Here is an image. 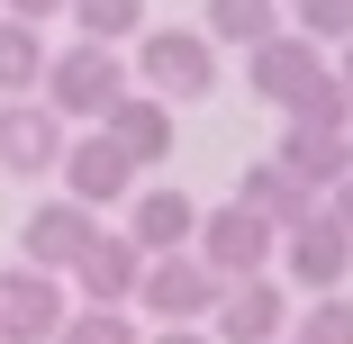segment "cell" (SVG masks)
Here are the masks:
<instances>
[{
  "label": "cell",
  "instance_id": "1",
  "mask_svg": "<svg viewBox=\"0 0 353 344\" xmlns=\"http://www.w3.org/2000/svg\"><path fill=\"white\" fill-rule=\"evenodd\" d=\"M136 73L154 100H218V37L208 28H145L136 37Z\"/></svg>",
  "mask_w": 353,
  "mask_h": 344
},
{
  "label": "cell",
  "instance_id": "2",
  "mask_svg": "<svg viewBox=\"0 0 353 344\" xmlns=\"http://www.w3.org/2000/svg\"><path fill=\"white\" fill-rule=\"evenodd\" d=\"M46 109H63V118H109L118 100H127V63H118V45H91V37H73L63 54H46Z\"/></svg>",
  "mask_w": 353,
  "mask_h": 344
},
{
  "label": "cell",
  "instance_id": "3",
  "mask_svg": "<svg viewBox=\"0 0 353 344\" xmlns=\"http://www.w3.org/2000/svg\"><path fill=\"white\" fill-rule=\"evenodd\" d=\"M245 82H254V100H272L281 118H290L308 91H326V82H335V63H326V45H317V37L281 28V37H263V45L245 54Z\"/></svg>",
  "mask_w": 353,
  "mask_h": 344
},
{
  "label": "cell",
  "instance_id": "4",
  "mask_svg": "<svg viewBox=\"0 0 353 344\" xmlns=\"http://www.w3.org/2000/svg\"><path fill=\"white\" fill-rule=\"evenodd\" d=\"M190 254L218 272V281H254V272H272V254H281V227L263 209H245V199H227V209L199 218V245Z\"/></svg>",
  "mask_w": 353,
  "mask_h": 344
},
{
  "label": "cell",
  "instance_id": "5",
  "mask_svg": "<svg viewBox=\"0 0 353 344\" xmlns=\"http://www.w3.org/2000/svg\"><path fill=\"white\" fill-rule=\"evenodd\" d=\"M63 109H46V100H0V172L10 181H46V172H63Z\"/></svg>",
  "mask_w": 353,
  "mask_h": 344
},
{
  "label": "cell",
  "instance_id": "6",
  "mask_svg": "<svg viewBox=\"0 0 353 344\" xmlns=\"http://www.w3.org/2000/svg\"><path fill=\"white\" fill-rule=\"evenodd\" d=\"M218 272H208L199 254H154L145 263V281H136V308L163 317V326H190V317H218Z\"/></svg>",
  "mask_w": 353,
  "mask_h": 344
},
{
  "label": "cell",
  "instance_id": "7",
  "mask_svg": "<svg viewBox=\"0 0 353 344\" xmlns=\"http://www.w3.org/2000/svg\"><path fill=\"white\" fill-rule=\"evenodd\" d=\"M63 272H37V263H10L0 272V344H54L63 335Z\"/></svg>",
  "mask_w": 353,
  "mask_h": 344
},
{
  "label": "cell",
  "instance_id": "8",
  "mask_svg": "<svg viewBox=\"0 0 353 344\" xmlns=\"http://www.w3.org/2000/svg\"><path fill=\"white\" fill-rule=\"evenodd\" d=\"M91 245H100V209H82V199H37L19 227V263L37 272H73Z\"/></svg>",
  "mask_w": 353,
  "mask_h": 344
},
{
  "label": "cell",
  "instance_id": "9",
  "mask_svg": "<svg viewBox=\"0 0 353 344\" xmlns=\"http://www.w3.org/2000/svg\"><path fill=\"white\" fill-rule=\"evenodd\" d=\"M344 272H353V236L317 209V218H299L290 236H281V281L290 290H308V299H326V290H344Z\"/></svg>",
  "mask_w": 353,
  "mask_h": 344
},
{
  "label": "cell",
  "instance_id": "10",
  "mask_svg": "<svg viewBox=\"0 0 353 344\" xmlns=\"http://www.w3.org/2000/svg\"><path fill=\"white\" fill-rule=\"evenodd\" d=\"M127 190H136V154L118 145L109 127H91V136H73V145H63V199L109 209V199H127Z\"/></svg>",
  "mask_w": 353,
  "mask_h": 344
},
{
  "label": "cell",
  "instance_id": "11",
  "mask_svg": "<svg viewBox=\"0 0 353 344\" xmlns=\"http://www.w3.org/2000/svg\"><path fill=\"white\" fill-rule=\"evenodd\" d=\"M145 263H154V254L136 245V236H109V227H100V245H91L73 272H63V281L82 290V308H127L136 281H145Z\"/></svg>",
  "mask_w": 353,
  "mask_h": 344
},
{
  "label": "cell",
  "instance_id": "12",
  "mask_svg": "<svg viewBox=\"0 0 353 344\" xmlns=\"http://www.w3.org/2000/svg\"><path fill=\"white\" fill-rule=\"evenodd\" d=\"M281 317H290L281 281H272V272H254V281H227V290H218L208 335H218V344H281Z\"/></svg>",
  "mask_w": 353,
  "mask_h": 344
},
{
  "label": "cell",
  "instance_id": "13",
  "mask_svg": "<svg viewBox=\"0 0 353 344\" xmlns=\"http://www.w3.org/2000/svg\"><path fill=\"white\" fill-rule=\"evenodd\" d=\"M236 199H245V209H263V218H272L281 236H290L299 218H317V209H326V190H308V181H299L290 163H272V154L236 172Z\"/></svg>",
  "mask_w": 353,
  "mask_h": 344
},
{
  "label": "cell",
  "instance_id": "14",
  "mask_svg": "<svg viewBox=\"0 0 353 344\" xmlns=\"http://www.w3.org/2000/svg\"><path fill=\"white\" fill-rule=\"evenodd\" d=\"M272 163H290L308 190H335V181H353V127H290L281 118V154Z\"/></svg>",
  "mask_w": 353,
  "mask_h": 344
},
{
  "label": "cell",
  "instance_id": "15",
  "mask_svg": "<svg viewBox=\"0 0 353 344\" xmlns=\"http://www.w3.org/2000/svg\"><path fill=\"white\" fill-rule=\"evenodd\" d=\"M127 236L145 245V254H190L199 245V199L190 190H145L136 218H127Z\"/></svg>",
  "mask_w": 353,
  "mask_h": 344
},
{
  "label": "cell",
  "instance_id": "16",
  "mask_svg": "<svg viewBox=\"0 0 353 344\" xmlns=\"http://www.w3.org/2000/svg\"><path fill=\"white\" fill-rule=\"evenodd\" d=\"M100 127H109L118 145L136 154V172H145V163H163V154H172V100H154V91H145V100L127 91V100H118V109H109Z\"/></svg>",
  "mask_w": 353,
  "mask_h": 344
},
{
  "label": "cell",
  "instance_id": "17",
  "mask_svg": "<svg viewBox=\"0 0 353 344\" xmlns=\"http://www.w3.org/2000/svg\"><path fill=\"white\" fill-rule=\"evenodd\" d=\"M37 82H46V28L0 19V100H37Z\"/></svg>",
  "mask_w": 353,
  "mask_h": 344
},
{
  "label": "cell",
  "instance_id": "18",
  "mask_svg": "<svg viewBox=\"0 0 353 344\" xmlns=\"http://www.w3.org/2000/svg\"><path fill=\"white\" fill-rule=\"evenodd\" d=\"M218 45H263V37H281V0H208V19H199Z\"/></svg>",
  "mask_w": 353,
  "mask_h": 344
},
{
  "label": "cell",
  "instance_id": "19",
  "mask_svg": "<svg viewBox=\"0 0 353 344\" xmlns=\"http://www.w3.org/2000/svg\"><path fill=\"white\" fill-rule=\"evenodd\" d=\"M63 19H73L91 45H118V37H136V28H145V0H73Z\"/></svg>",
  "mask_w": 353,
  "mask_h": 344
},
{
  "label": "cell",
  "instance_id": "20",
  "mask_svg": "<svg viewBox=\"0 0 353 344\" xmlns=\"http://www.w3.org/2000/svg\"><path fill=\"white\" fill-rule=\"evenodd\" d=\"M290 344H353V299H308L299 317H290Z\"/></svg>",
  "mask_w": 353,
  "mask_h": 344
},
{
  "label": "cell",
  "instance_id": "21",
  "mask_svg": "<svg viewBox=\"0 0 353 344\" xmlns=\"http://www.w3.org/2000/svg\"><path fill=\"white\" fill-rule=\"evenodd\" d=\"M290 28L317 45H353V0H290Z\"/></svg>",
  "mask_w": 353,
  "mask_h": 344
},
{
  "label": "cell",
  "instance_id": "22",
  "mask_svg": "<svg viewBox=\"0 0 353 344\" xmlns=\"http://www.w3.org/2000/svg\"><path fill=\"white\" fill-rule=\"evenodd\" d=\"M54 344H136V317L127 308H73Z\"/></svg>",
  "mask_w": 353,
  "mask_h": 344
},
{
  "label": "cell",
  "instance_id": "23",
  "mask_svg": "<svg viewBox=\"0 0 353 344\" xmlns=\"http://www.w3.org/2000/svg\"><path fill=\"white\" fill-rule=\"evenodd\" d=\"M290 127H353V91H344V82H326V91H308V100L290 109Z\"/></svg>",
  "mask_w": 353,
  "mask_h": 344
},
{
  "label": "cell",
  "instance_id": "24",
  "mask_svg": "<svg viewBox=\"0 0 353 344\" xmlns=\"http://www.w3.org/2000/svg\"><path fill=\"white\" fill-rule=\"evenodd\" d=\"M73 0H0V19H28V28H46V19H63Z\"/></svg>",
  "mask_w": 353,
  "mask_h": 344
},
{
  "label": "cell",
  "instance_id": "25",
  "mask_svg": "<svg viewBox=\"0 0 353 344\" xmlns=\"http://www.w3.org/2000/svg\"><path fill=\"white\" fill-rule=\"evenodd\" d=\"M326 218H335V227L353 236V181H335V190H326Z\"/></svg>",
  "mask_w": 353,
  "mask_h": 344
},
{
  "label": "cell",
  "instance_id": "26",
  "mask_svg": "<svg viewBox=\"0 0 353 344\" xmlns=\"http://www.w3.org/2000/svg\"><path fill=\"white\" fill-rule=\"evenodd\" d=\"M154 344H218V335H199V326H163Z\"/></svg>",
  "mask_w": 353,
  "mask_h": 344
},
{
  "label": "cell",
  "instance_id": "27",
  "mask_svg": "<svg viewBox=\"0 0 353 344\" xmlns=\"http://www.w3.org/2000/svg\"><path fill=\"white\" fill-rule=\"evenodd\" d=\"M335 82H344V91H353V45H344V54H335Z\"/></svg>",
  "mask_w": 353,
  "mask_h": 344
},
{
  "label": "cell",
  "instance_id": "28",
  "mask_svg": "<svg viewBox=\"0 0 353 344\" xmlns=\"http://www.w3.org/2000/svg\"><path fill=\"white\" fill-rule=\"evenodd\" d=\"M281 344H290V335H281Z\"/></svg>",
  "mask_w": 353,
  "mask_h": 344
}]
</instances>
